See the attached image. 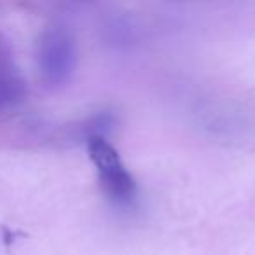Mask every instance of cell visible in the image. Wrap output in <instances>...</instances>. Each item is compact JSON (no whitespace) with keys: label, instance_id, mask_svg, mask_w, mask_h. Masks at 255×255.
<instances>
[{"label":"cell","instance_id":"6da1fadb","mask_svg":"<svg viewBox=\"0 0 255 255\" xmlns=\"http://www.w3.org/2000/svg\"><path fill=\"white\" fill-rule=\"evenodd\" d=\"M37 65L49 89H61L72 81L77 68V42L70 26L53 21L42 30L37 44Z\"/></svg>","mask_w":255,"mask_h":255},{"label":"cell","instance_id":"7a4b0ae2","mask_svg":"<svg viewBox=\"0 0 255 255\" xmlns=\"http://www.w3.org/2000/svg\"><path fill=\"white\" fill-rule=\"evenodd\" d=\"M88 142V154L95 164L96 175L112 201L117 205H129L136 198V182L128 171L121 154L105 138V136H91Z\"/></svg>","mask_w":255,"mask_h":255},{"label":"cell","instance_id":"3957f363","mask_svg":"<svg viewBox=\"0 0 255 255\" xmlns=\"http://www.w3.org/2000/svg\"><path fill=\"white\" fill-rule=\"evenodd\" d=\"M26 82L14 58V49L0 35V112L18 107L25 100Z\"/></svg>","mask_w":255,"mask_h":255}]
</instances>
